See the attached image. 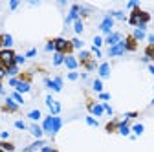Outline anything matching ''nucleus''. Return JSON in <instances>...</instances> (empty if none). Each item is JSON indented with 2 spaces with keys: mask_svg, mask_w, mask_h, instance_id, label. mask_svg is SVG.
<instances>
[{
  "mask_svg": "<svg viewBox=\"0 0 154 152\" xmlns=\"http://www.w3.org/2000/svg\"><path fill=\"white\" fill-rule=\"evenodd\" d=\"M15 126H17L18 130H28V125H26L24 121H15Z\"/></svg>",
  "mask_w": 154,
  "mask_h": 152,
  "instance_id": "nucleus-36",
  "label": "nucleus"
},
{
  "mask_svg": "<svg viewBox=\"0 0 154 152\" xmlns=\"http://www.w3.org/2000/svg\"><path fill=\"white\" fill-rule=\"evenodd\" d=\"M130 130H132V132H134V134H136V136H141L145 128H143V125H140V123H138V125H134V126H132Z\"/></svg>",
  "mask_w": 154,
  "mask_h": 152,
  "instance_id": "nucleus-30",
  "label": "nucleus"
},
{
  "mask_svg": "<svg viewBox=\"0 0 154 152\" xmlns=\"http://www.w3.org/2000/svg\"><path fill=\"white\" fill-rule=\"evenodd\" d=\"M64 64V55L63 53H53V66H61Z\"/></svg>",
  "mask_w": 154,
  "mask_h": 152,
  "instance_id": "nucleus-23",
  "label": "nucleus"
},
{
  "mask_svg": "<svg viewBox=\"0 0 154 152\" xmlns=\"http://www.w3.org/2000/svg\"><path fill=\"white\" fill-rule=\"evenodd\" d=\"M15 62H17V66H18V64H24V62H26V57H22V55H17Z\"/></svg>",
  "mask_w": 154,
  "mask_h": 152,
  "instance_id": "nucleus-38",
  "label": "nucleus"
},
{
  "mask_svg": "<svg viewBox=\"0 0 154 152\" xmlns=\"http://www.w3.org/2000/svg\"><path fill=\"white\" fill-rule=\"evenodd\" d=\"M123 53H125V44H123V41L118 42L116 46H110V48H108V55H110V57H121Z\"/></svg>",
  "mask_w": 154,
  "mask_h": 152,
  "instance_id": "nucleus-9",
  "label": "nucleus"
},
{
  "mask_svg": "<svg viewBox=\"0 0 154 152\" xmlns=\"http://www.w3.org/2000/svg\"><path fill=\"white\" fill-rule=\"evenodd\" d=\"M101 105H103V108H105V112H106V114H110V116H112V106H110L108 103H101Z\"/></svg>",
  "mask_w": 154,
  "mask_h": 152,
  "instance_id": "nucleus-40",
  "label": "nucleus"
},
{
  "mask_svg": "<svg viewBox=\"0 0 154 152\" xmlns=\"http://www.w3.org/2000/svg\"><path fill=\"white\" fill-rule=\"evenodd\" d=\"M149 44H154V35H149Z\"/></svg>",
  "mask_w": 154,
  "mask_h": 152,
  "instance_id": "nucleus-47",
  "label": "nucleus"
},
{
  "mask_svg": "<svg viewBox=\"0 0 154 152\" xmlns=\"http://www.w3.org/2000/svg\"><path fill=\"white\" fill-rule=\"evenodd\" d=\"M103 42H105V39H103V37H94V48H101L103 46Z\"/></svg>",
  "mask_w": 154,
  "mask_h": 152,
  "instance_id": "nucleus-33",
  "label": "nucleus"
},
{
  "mask_svg": "<svg viewBox=\"0 0 154 152\" xmlns=\"http://www.w3.org/2000/svg\"><path fill=\"white\" fill-rule=\"evenodd\" d=\"M0 110L4 114H18L20 112V105H17L11 97H6V101L0 105Z\"/></svg>",
  "mask_w": 154,
  "mask_h": 152,
  "instance_id": "nucleus-4",
  "label": "nucleus"
},
{
  "mask_svg": "<svg viewBox=\"0 0 154 152\" xmlns=\"http://www.w3.org/2000/svg\"><path fill=\"white\" fill-rule=\"evenodd\" d=\"M29 90H31V84L20 83V81H18L17 86H15V92H18V93H26V92H29Z\"/></svg>",
  "mask_w": 154,
  "mask_h": 152,
  "instance_id": "nucleus-20",
  "label": "nucleus"
},
{
  "mask_svg": "<svg viewBox=\"0 0 154 152\" xmlns=\"http://www.w3.org/2000/svg\"><path fill=\"white\" fill-rule=\"evenodd\" d=\"M79 9H81L79 4H73V6H72L70 13H68V17H66V24H72V22H75L77 18H79Z\"/></svg>",
  "mask_w": 154,
  "mask_h": 152,
  "instance_id": "nucleus-11",
  "label": "nucleus"
},
{
  "mask_svg": "<svg viewBox=\"0 0 154 152\" xmlns=\"http://www.w3.org/2000/svg\"><path fill=\"white\" fill-rule=\"evenodd\" d=\"M44 84H46L51 92H61V90H63V77H61V75H55L53 79L46 77V79H44Z\"/></svg>",
  "mask_w": 154,
  "mask_h": 152,
  "instance_id": "nucleus-5",
  "label": "nucleus"
},
{
  "mask_svg": "<svg viewBox=\"0 0 154 152\" xmlns=\"http://www.w3.org/2000/svg\"><path fill=\"white\" fill-rule=\"evenodd\" d=\"M105 130L108 132V134H116V132H118L119 130V119H110L106 125H105Z\"/></svg>",
  "mask_w": 154,
  "mask_h": 152,
  "instance_id": "nucleus-16",
  "label": "nucleus"
},
{
  "mask_svg": "<svg viewBox=\"0 0 154 152\" xmlns=\"http://www.w3.org/2000/svg\"><path fill=\"white\" fill-rule=\"evenodd\" d=\"M11 46H13V37L9 33H4V48L6 50H11Z\"/></svg>",
  "mask_w": 154,
  "mask_h": 152,
  "instance_id": "nucleus-25",
  "label": "nucleus"
},
{
  "mask_svg": "<svg viewBox=\"0 0 154 152\" xmlns=\"http://www.w3.org/2000/svg\"><path fill=\"white\" fill-rule=\"evenodd\" d=\"M17 79L20 81V83H26V84H31V81H33V71L31 70H22L20 73L17 75Z\"/></svg>",
  "mask_w": 154,
  "mask_h": 152,
  "instance_id": "nucleus-12",
  "label": "nucleus"
},
{
  "mask_svg": "<svg viewBox=\"0 0 154 152\" xmlns=\"http://www.w3.org/2000/svg\"><path fill=\"white\" fill-rule=\"evenodd\" d=\"M119 134L121 136H128L130 134V121L128 119H123V121H119Z\"/></svg>",
  "mask_w": 154,
  "mask_h": 152,
  "instance_id": "nucleus-18",
  "label": "nucleus"
},
{
  "mask_svg": "<svg viewBox=\"0 0 154 152\" xmlns=\"http://www.w3.org/2000/svg\"><path fill=\"white\" fill-rule=\"evenodd\" d=\"M132 37H134V39H136V41H138V42H140V41H143V39H145V31H143V29H140V28H138V29H136V31H134V33H132Z\"/></svg>",
  "mask_w": 154,
  "mask_h": 152,
  "instance_id": "nucleus-28",
  "label": "nucleus"
},
{
  "mask_svg": "<svg viewBox=\"0 0 154 152\" xmlns=\"http://www.w3.org/2000/svg\"><path fill=\"white\" fill-rule=\"evenodd\" d=\"M53 152H59V150H57V148H55V147H53Z\"/></svg>",
  "mask_w": 154,
  "mask_h": 152,
  "instance_id": "nucleus-49",
  "label": "nucleus"
},
{
  "mask_svg": "<svg viewBox=\"0 0 154 152\" xmlns=\"http://www.w3.org/2000/svg\"><path fill=\"white\" fill-rule=\"evenodd\" d=\"M121 41H123L121 33H118V31H112L110 35H106L105 44H108V46H116V44H118V42H121Z\"/></svg>",
  "mask_w": 154,
  "mask_h": 152,
  "instance_id": "nucleus-10",
  "label": "nucleus"
},
{
  "mask_svg": "<svg viewBox=\"0 0 154 152\" xmlns=\"http://www.w3.org/2000/svg\"><path fill=\"white\" fill-rule=\"evenodd\" d=\"M0 152H4V148H0Z\"/></svg>",
  "mask_w": 154,
  "mask_h": 152,
  "instance_id": "nucleus-50",
  "label": "nucleus"
},
{
  "mask_svg": "<svg viewBox=\"0 0 154 152\" xmlns=\"http://www.w3.org/2000/svg\"><path fill=\"white\" fill-rule=\"evenodd\" d=\"M15 59H17V53H15V50L11 48V50H0V68H4L6 71L11 68V66H15L17 62H15Z\"/></svg>",
  "mask_w": 154,
  "mask_h": 152,
  "instance_id": "nucleus-3",
  "label": "nucleus"
},
{
  "mask_svg": "<svg viewBox=\"0 0 154 152\" xmlns=\"http://www.w3.org/2000/svg\"><path fill=\"white\" fill-rule=\"evenodd\" d=\"M46 51H55V42H53L51 37H50V39H46Z\"/></svg>",
  "mask_w": 154,
  "mask_h": 152,
  "instance_id": "nucleus-32",
  "label": "nucleus"
},
{
  "mask_svg": "<svg viewBox=\"0 0 154 152\" xmlns=\"http://www.w3.org/2000/svg\"><path fill=\"white\" fill-rule=\"evenodd\" d=\"M0 148H4L6 152H15V143H11V141H0Z\"/></svg>",
  "mask_w": 154,
  "mask_h": 152,
  "instance_id": "nucleus-21",
  "label": "nucleus"
},
{
  "mask_svg": "<svg viewBox=\"0 0 154 152\" xmlns=\"http://www.w3.org/2000/svg\"><path fill=\"white\" fill-rule=\"evenodd\" d=\"M123 44H125V51H130V53L138 51V48H140V42L132 37V33H128L125 39H123Z\"/></svg>",
  "mask_w": 154,
  "mask_h": 152,
  "instance_id": "nucleus-6",
  "label": "nucleus"
},
{
  "mask_svg": "<svg viewBox=\"0 0 154 152\" xmlns=\"http://www.w3.org/2000/svg\"><path fill=\"white\" fill-rule=\"evenodd\" d=\"M92 86H94V92H97V93H101V92H103V81H101L99 77L94 81V84H92Z\"/></svg>",
  "mask_w": 154,
  "mask_h": 152,
  "instance_id": "nucleus-27",
  "label": "nucleus"
},
{
  "mask_svg": "<svg viewBox=\"0 0 154 152\" xmlns=\"http://www.w3.org/2000/svg\"><path fill=\"white\" fill-rule=\"evenodd\" d=\"M150 105H154V99H152V103H150Z\"/></svg>",
  "mask_w": 154,
  "mask_h": 152,
  "instance_id": "nucleus-51",
  "label": "nucleus"
},
{
  "mask_svg": "<svg viewBox=\"0 0 154 152\" xmlns=\"http://www.w3.org/2000/svg\"><path fill=\"white\" fill-rule=\"evenodd\" d=\"M77 62H79V66H83V70L86 73L88 71H94L95 68H97V61H95V57L88 50H81L79 57H77Z\"/></svg>",
  "mask_w": 154,
  "mask_h": 152,
  "instance_id": "nucleus-1",
  "label": "nucleus"
},
{
  "mask_svg": "<svg viewBox=\"0 0 154 152\" xmlns=\"http://www.w3.org/2000/svg\"><path fill=\"white\" fill-rule=\"evenodd\" d=\"M97 73H99V79L110 77V62H101L99 68H97Z\"/></svg>",
  "mask_w": 154,
  "mask_h": 152,
  "instance_id": "nucleus-15",
  "label": "nucleus"
},
{
  "mask_svg": "<svg viewBox=\"0 0 154 152\" xmlns=\"http://www.w3.org/2000/svg\"><path fill=\"white\" fill-rule=\"evenodd\" d=\"M6 70L4 68H0V93H4V88H2V81H4V77H6Z\"/></svg>",
  "mask_w": 154,
  "mask_h": 152,
  "instance_id": "nucleus-35",
  "label": "nucleus"
},
{
  "mask_svg": "<svg viewBox=\"0 0 154 152\" xmlns=\"http://www.w3.org/2000/svg\"><path fill=\"white\" fill-rule=\"evenodd\" d=\"M149 71H150V73L154 75V64H150V66H149Z\"/></svg>",
  "mask_w": 154,
  "mask_h": 152,
  "instance_id": "nucleus-48",
  "label": "nucleus"
},
{
  "mask_svg": "<svg viewBox=\"0 0 154 152\" xmlns=\"http://www.w3.org/2000/svg\"><path fill=\"white\" fill-rule=\"evenodd\" d=\"M0 138H2V141H6L9 138V132H0Z\"/></svg>",
  "mask_w": 154,
  "mask_h": 152,
  "instance_id": "nucleus-44",
  "label": "nucleus"
},
{
  "mask_svg": "<svg viewBox=\"0 0 154 152\" xmlns=\"http://www.w3.org/2000/svg\"><path fill=\"white\" fill-rule=\"evenodd\" d=\"M86 123H88L90 126H97V121H95L94 117H86Z\"/></svg>",
  "mask_w": 154,
  "mask_h": 152,
  "instance_id": "nucleus-41",
  "label": "nucleus"
},
{
  "mask_svg": "<svg viewBox=\"0 0 154 152\" xmlns=\"http://www.w3.org/2000/svg\"><path fill=\"white\" fill-rule=\"evenodd\" d=\"M35 55H37V50L33 48V50H29V51L26 53V59H29V57H35Z\"/></svg>",
  "mask_w": 154,
  "mask_h": 152,
  "instance_id": "nucleus-42",
  "label": "nucleus"
},
{
  "mask_svg": "<svg viewBox=\"0 0 154 152\" xmlns=\"http://www.w3.org/2000/svg\"><path fill=\"white\" fill-rule=\"evenodd\" d=\"M18 8V0H13V2L9 4V9H17Z\"/></svg>",
  "mask_w": 154,
  "mask_h": 152,
  "instance_id": "nucleus-43",
  "label": "nucleus"
},
{
  "mask_svg": "<svg viewBox=\"0 0 154 152\" xmlns=\"http://www.w3.org/2000/svg\"><path fill=\"white\" fill-rule=\"evenodd\" d=\"M68 79L70 81H77V79H79V73H77V71H70L68 73Z\"/></svg>",
  "mask_w": 154,
  "mask_h": 152,
  "instance_id": "nucleus-37",
  "label": "nucleus"
},
{
  "mask_svg": "<svg viewBox=\"0 0 154 152\" xmlns=\"http://www.w3.org/2000/svg\"><path fill=\"white\" fill-rule=\"evenodd\" d=\"M72 44H73V48H77V50H83V41L81 39H72Z\"/></svg>",
  "mask_w": 154,
  "mask_h": 152,
  "instance_id": "nucleus-34",
  "label": "nucleus"
},
{
  "mask_svg": "<svg viewBox=\"0 0 154 152\" xmlns=\"http://www.w3.org/2000/svg\"><path fill=\"white\" fill-rule=\"evenodd\" d=\"M6 73L9 75V77H17V75H18V73H20V70H18V66L15 64V66H11V68H9V70H8Z\"/></svg>",
  "mask_w": 154,
  "mask_h": 152,
  "instance_id": "nucleus-29",
  "label": "nucleus"
},
{
  "mask_svg": "<svg viewBox=\"0 0 154 152\" xmlns=\"http://www.w3.org/2000/svg\"><path fill=\"white\" fill-rule=\"evenodd\" d=\"M9 97H11V99H13L17 105H20V106L24 105V99H22V96H20L18 92H11V96H9Z\"/></svg>",
  "mask_w": 154,
  "mask_h": 152,
  "instance_id": "nucleus-24",
  "label": "nucleus"
},
{
  "mask_svg": "<svg viewBox=\"0 0 154 152\" xmlns=\"http://www.w3.org/2000/svg\"><path fill=\"white\" fill-rule=\"evenodd\" d=\"M110 17H112V18L116 17V18H119V20H127V17H125V13H123V11H112V13H110Z\"/></svg>",
  "mask_w": 154,
  "mask_h": 152,
  "instance_id": "nucleus-31",
  "label": "nucleus"
},
{
  "mask_svg": "<svg viewBox=\"0 0 154 152\" xmlns=\"http://www.w3.org/2000/svg\"><path fill=\"white\" fill-rule=\"evenodd\" d=\"M28 117H29L33 123H37L38 119L42 117V114H41V110H31V112H28Z\"/></svg>",
  "mask_w": 154,
  "mask_h": 152,
  "instance_id": "nucleus-22",
  "label": "nucleus"
},
{
  "mask_svg": "<svg viewBox=\"0 0 154 152\" xmlns=\"http://www.w3.org/2000/svg\"><path fill=\"white\" fill-rule=\"evenodd\" d=\"M28 130L31 132V136H33V138H37V139H41V138L44 136V130H42V126H38L37 123H31V125H28Z\"/></svg>",
  "mask_w": 154,
  "mask_h": 152,
  "instance_id": "nucleus-14",
  "label": "nucleus"
},
{
  "mask_svg": "<svg viewBox=\"0 0 154 152\" xmlns=\"http://www.w3.org/2000/svg\"><path fill=\"white\" fill-rule=\"evenodd\" d=\"M42 130H44V134H48V136L53 138V116H51V114L44 117V121H42Z\"/></svg>",
  "mask_w": 154,
  "mask_h": 152,
  "instance_id": "nucleus-8",
  "label": "nucleus"
},
{
  "mask_svg": "<svg viewBox=\"0 0 154 152\" xmlns=\"http://www.w3.org/2000/svg\"><path fill=\"white\" fill-rule=\"evenodd\" d=\"M46 105L50 106V110H51V116H59V112H61V105L57 103V101H53V97L51 96H48L46 97Z\"/></svg>",
  "mask_w": 154,
  "mask_h": 152,
  "instance_id": "nucleus-13",
  "label": "nucleus"
},
{
  "mask_svg": "<svg viewBox=\"0 0 154 152\" xmlns=\"http://www.w3.org/2000/svg\"><path fill=\"white\" fill-rule=\"evenodd\" d=\"M64 66L70 70V71H75V68L79 66V62H77V59L73 55H68V57H64Z\"/></svg>",
  "mask_w": 154,
  "mask_h": 152,
  "instance_id": "nucleus-17",
  "label": "nucleus"
},
{
  "mask_svg": "<svg viewBox=\"0 0 154 152\" xmlns=\"http://www.w3.org/2000/svg\"><path fill=\"white\" fill-rule=\"evenodd\" d=\"M41 152H53V147H46V145H44V147L41 148Z\"/></svg>",
  "mask_w": 154,
  "mask_h": 152,
  "instance_id": "nucleus-45",
  "label": "nucleus"
},
{
  "mask_svg": "<svg viewBox=\"0 0 154 152\" xmlns=\"http://www.w3.org/2000/svg\"><path fill=\"white\" fill-rule=\"evenodd\" d=\"M53 42H55V53H63L64 57H68V55H73V44H72V41H68V39H63V37H55L53 39Z\"/></svg>",
  "mask_w": 154,
  "mask_h": 152,
  "instance_id": "nucleus-2",
  "label": "nucleus"
},
{
  "mask_svg": "<svg viewBox=\"0 0 154 152\" xmlns=\"http://www.w3.org/2000/svg\"><path fill=\"white\" fill-rule=\"evenodd\" d=\"M0 50H4V33H0Z\"/></svg>",
  "mask_w": 154,
  "mask_h": 152,
  "instance_id": "nucleus-46",
  "label": "nucleus"
},
{
  "mask_svg": "<svg viewBox=\"0 0 154 152\" xmlns=\"http://www.w3.org/2000/svg\"><path fill=\"white\" fill-rule=\"evenodd\" d=\"M154 61V44H147L145 46V55H143V62Z\"/></svg>",
  "mask_w": 154,
  "mask_h": 152,
  "instance_id": "nucleus-19",
  "label": "nucleus"
},
{
  "mask_svg": "<svg viewBox=\"0 0 154 152\" xmlns=\"http://www.w3.org/2000/svg\"><path fill=\"white\" fill-rule=\"evenodd\" d=\"M73 31H75L77 35L83 33V20H81V18H77V20L73 22Z\"/></svg>",
  "mask_w": 154,
  "mask_h": 152,
  "instance_id": "nucleus-26",
  "label": "nucleus"
},
{
  "mask_svg": "<svg viewBox=\"0 0 154 152\" xmlns=\"http://www.w3.org/2000/svg\"><path fill=\"white\" fill-rule=\"evenodd\" d=\"M97 96H99V99H101V101H108V99H110V93H105V92L97 93Z\"/></svg>",
  "mask_w": 154,
  "mask_h": 152,
  "instance_id": "nucleus-39",
  "label": "nucleus"
},
{
  "mask_svg": "<svg viewBox=\"0 0 154 152\" xmlns=\"http://www.w3.org/2000/svg\"><path fill=\"white\" fill-rule=\"evenodd\" d=\"M112 28H114V18H112L110 15H106V17L103 18V22L99 24V29H101L105 35H110V33H112Z\"/></svg>",
  "mask_w": 154,
  "mask_h": 152,
  "instance_id": "nucleus-7",
  "label": "nucleus"
}]
</instances>
